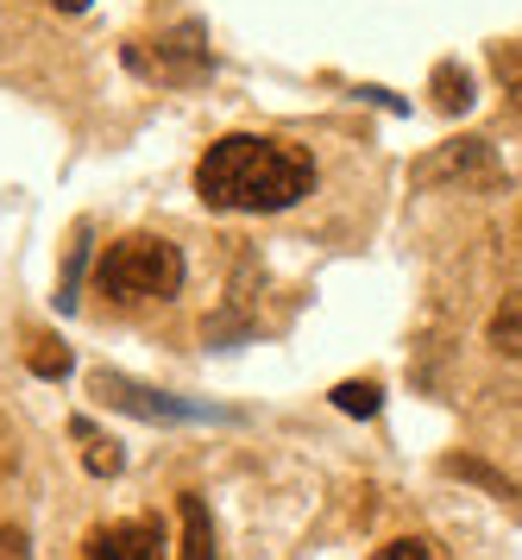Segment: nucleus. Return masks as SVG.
<instances>
[{"label": "nucleus", "instance_id": "nucleus-1", "mask_svg": "<svg viewBox=\"0 0 522 560\" xmlns=\"http://www.w3.org/2000/svg\"><path fill=\"white\" fill-rule=\"evenodd\" d=\"M309 189H315V164L258 132L214 139L196 164V196L227 214H277V208H297Z\"/></svg>", "mask_w": 522, "mask_h": 560}, {"label": "nucleus", "instance_id": "nucleus-2", "mask_svg": "<svg viewBox=\"0 0 522 560\" xmlns=\"http://www.w3.org/2000/svg\"><path fill=\"white\" fill-rule=\"evenodd\" d=\"M95 290L107 303H171L183 290V253L158 233H126L95 258Z\"/></svg>", "mask_w": 522, "mask_h": 560}, {"label": "nucleus", "instance_id": "nucleus-3", "mask_svg": "<svg viewBox=\"0 0 522 560\" xmlns=\"http://www.w3.org/2000/svg\"><path fill=\"white\" fill-rule=\"evenodd\" d=\"M95 397L101 404H114V409H126V416H146V422H227V409L183 404V397H164V390L132 384V378H114V372H95Z\"/></svg>", "mask_w": 522, "mask_h": 560}, {"label": "nucleus", "instance_id": "nucleus-4", "mask_svg": "<svg viewBox=\"0 0 522 560\" xmlns=\"http://www.w3.org/2000/svg\"><path fill=\"white\" fill-rule=\"evenodd\" d=\"M82 560H164V523L158 516H126V523H101L82 541Z\"/></svg>", "mask_w": 522, "mask_h": 560}, {"label": "nucleus", "instance_id": "nucleus-5", "mask_svg": "<svg viewBox=\"0 0 522 560\" xmlns=\"http://www.w3.org/2000/svg\"><path fill=\"white\" fill-rule=\"evenodd\" d=\"M176 516H183V560H221V541H214V516L196 491L176 498Z\"/></svg>", "mask_w": 522, "mask_h": 560}, {"label": "nucleus", "instance_id": "nucleus-6", "mask_svg": "<svg viewBox=\"0 0 522 560\" xmlns=\"http://www.w3.org/2000/svg\"><path fill=\"white\" fill-rule=\"evenodd\" d=\"M70 434H76V447H82V466H89L95 479H114V472L126 466L120 441H107V434H101L95 422H89V416H76V422H70Z\"/></svg>", "mask_w": 522, "mask_h": 560}, {"label": "nucleus", "instance_id": "nucleus-7", "mask_svg": "<svg viewBox=\"0 0 522 560\" xmlns=\"http://www.w3.org/2000/svg\"><path fill=\"white\" fill-rule=\"evenodd\" d=\"M491 347L510 359H522V290H510L498 303V315H491Z\"/></svg>", "mask_w": 522, "mask_h": 560}, {"label": "nucleus", "instance_id": "nucleus-8", "mask_svg": "<svg viewBox=\"0 0 522 560\" xmlns=\"http://www.w3.org/2000/svg\"><path fill=\"white\" fill-rule=\"evenodd\" d=\"M25 353H32V372H38V378H63V372H70V347L50 340V334H32Z\"/></svg>", "mask_w": 522, "mask_h": 560}, {"label": "nucleus", "instance_id": "nucleus-9", "mask_svg": "<svg viewBox=\"0 0 522 560\" xmlns=\"http://www.w3.org/2000/svg\"><path fill=\"white\" fill-rule=\"evenodd\" d=\"M434 102L448 107V114H460V107L473 102V82H466L460 63H441V70H434Z\"/></svg>", "mask_w": 522, "mask_h": 560}, {"label": "nucleus", "instance_id": "nucleus-10", "mask_svg": "<svg viewBox=\"0 0 522 560\" xmlns=\"http://www.w3.org/2000/svg\"><path fill=\"white\" fill-rule=\"evenodd\" d=\"M378 404H384L378 384H334V409H347V416H378Z\"/></svg>", "mask_w": 522, "mask_h": 560}, {"label": "nucleus", "instance_id": "nucleus-11", "mask_svg": "<svg viewBox=\"0 0 522 560\" xmlns=\"http://www.w3.org/2000/svg\"><path fill=\"white\" fill-rule=\"evenodd\" d=\"M378 560H441L428 541H416V535H403V541H391V548H378Z\"/></svg>", "mask_w": 522, "mask_h": 560}, {"label": "nucleus", "instance_id": "nucleus-12", "mask_svg": "<svg viewBox=\"0 0 522 560\" xmlns=\"http://www.w3.org/2000/svg\"><path fill=\"white\" fill-rule=\"evenodd\" d=\"M498 77H503V89H510V102L522 107V51H517V57H503V63H498Z\"/></svg>", "mask_w": 522, "mask_h": 560}, {"label": "nucleus", "instance_id": "nucleus-13", "mask_svg": "<svg viewBox=\"0 0 522 560\" xmlns=\"http://www.w3.org/2000/svg\"><path fill=\"white\" fill-rule=\"evenodd\" d=\"M0 555H7V560H25V535H20V529H13V535L0 529Z\"/></svg>", "mask_w": 522, "mask_h": 560}, {"label": "nucleus", "instance_id": "nucleus-14", "mask_svg": "<svg viewBox=\"0 0 522 560\" xmlns=\"http://www.w3.org/2000/svg\"><path fill=\"white\" fill-rule=\"evenodd\" d=\"M50 7H63V13H82V7H89V0H50Z\"/></svg>", "mask_w": 522, "mask_h": 560}]
</instances>
